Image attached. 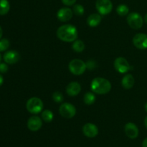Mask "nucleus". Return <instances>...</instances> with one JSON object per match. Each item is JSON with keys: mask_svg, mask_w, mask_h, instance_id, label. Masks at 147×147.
Returning a JSON list of instances; mask_svg holds the SVG:
<instances>
[{"mask_svg": "<svg viewBox=\"0 0 147 147\" xmlns=\"http://www.w3.org/2000/svg\"><path fill=\"white\" fill-rule=\"evenodd\" d=\"M69 70L75 76H81L87 69L86 63L80 59H74L69 63Z\"/></svg>", "mask_w": 147, "mask_h": 147, "instance_id": "20e7f679", "label": "nucleus"}, {"mask_svg": "<svg viewBox=\"0 0 147 147\" xmlns=\"http://www.w3.org/2000/svg\"><path fill=\"white\" fill-rule=\"evenodd\" d=\"M2 34H3V30L1 29V27H0V40H1V37H2Z\"/></svg>", "mask_w": 147, "mask_h": 147, "instance_id": "7c9ffc66", "label": "nucleus"}, {"mask_svg": "<svg viewBox=\"0 0 147 147\" xmlns=\"http://www.w3.org/2000/svg\"><path fill=\"white\" fill-rule=\"evenodd\" d=\"M57 36L61 41L73 42L77 40L78 32L77 28L72 24H63L57 30Z\"/></svg>", "mask_w": 147, "mask_h": 147, "instance_id": "f257e3e1", "label": "nucleus"}, {"mask_svg": "<svg viewBox=\"0 0 147 147\" xmlns=\"http://www.w3.org/2000/svg\"><path fill=\"white\" fill-rule=\"evenodd\" d=\"M73 11L76 16H83L85 12L84 7L81 4H75L73 6Z\"/></svg>", "mask_w": 147, "mask_h": 147, "instance_id": "5701e85b", "label": "nucleus"}, {"mask_svg": "<svg viewBox=\"0 0 147 147\" xmlns=\"http://www.w3.org/2000/svg\"><path fill=\"white\" fill-rule=\"evenodd\" d=\"M96 97L95 94L91 92H88L83 96V102L87 105H92L96 102Z\"/></svg>", "mask_w": 147, "mask_h": 147, "instance_id": "6ab92c4d", "label": "nucleus"}, {"mask_svg": "<svg viewBox=\"0 0 147 147\" xmlns=\"http://www.w3.org/2000/svg\"><path fill=\"white\" fill-rule=\"evenodd\" d=\"M83 133L88 138H94L98 134V129L94 123H87L83 126Z\"/></svg>", "mask_w": 147, "mask_h": 147, "instance_id": "f8f14e48", "label": "nucleus"}, {"mask_svg": "<svg viewBox=\"0 0 147 147\" xmlns=\"http://www.w3.org/2000/svg\"><path fill=\"white\" fill-rule=\"evenodd\" d=\"M101 20V15L95 13V14H92L90 15H89V17L87 19V23L89 27H96L100 24Z\"/></svg>", "mask_w": 147, "mask_h": 147, "instance_id": "dca6fc26", "label": "nucleus"}, {"mask_svg": "<svg viewBox=\"0 0 147 147\" xmlns=\"http://www.w3.org/2000/svg\"><path fill=\"white\" fill-rule=\"evenodd\" d=\"M60 116L65 119H72L76 114V109L73 104L69 103H63L59 109Z\"/></svg>", "mask_w": 147, "mask_h": 147, "instance_id": "423d86ee", "label": "nucleus"}, {"mask_svg": "<svg viewBox=\"0 0 147 147\" xmlns=\"http://www.w3.org/2000/svg\"><path fill=\"white\" fill-rule=\"evenodd\" d=\"M96 8L100 15H106L111 12L113 4L111 0H97L96 2Z\"/></svg>", "mask_w": 147, "mask_h": 147, "instance_id": "0eeeda50", "label": "nucleus"}, {"mask_svg": "<svg viewBox=\"0 0 147 147\" xmlns=\"http://www.w3.org/2000/svg\"><path fill=\"white\" fill-rule=\"evenodd\" d=\"M10 9L9 3L7 0H0V15H5Z\"/></svg>", "mask_w": 147, "mask_h": 147, "instance_id": "aec40b11", "label": "nucleus"}, {"mask_svg": "<svg viewBox=\"0 0 147 147\" xmlns=\"http://www.w3.org/2000/svg\"><path fill=\"white\" fill-rule=\"evenodd\" d=\"M144 22L147 24V13L146 14V15L144 16Z\"/></svg>", "mask_w": 147, "mask_h": 147, "instance_id": "473e14b6", "label": "nucleus"}, {"mask_svg": "<svg viewBox=\"0 0 147 147\" xmlns=\"http://www.w3.org/2000/svg\"><path fill=\"white\" fill-rule=\"evenodd\" d=\"M53 99L55 103H60L63 101V94H62L59 91H55L53 93Z\"/></svg>", "mask_w": 147, "mask_h": 147, "instance_id": "393cba45", "label": "nucleus"}, {"mask_svg": "<svg viewBox=\"0 0 147 147\" xmlns=\"http://www.w3.org/2000/svg\"><path fill=\"white\" fill-rule=\"evenodd\" d=\"M3 58L4 62L8 64H15L20 60V55L15 50H9L4 53Z\"/></svg>", "mask_w": 147, "mask_h": 147, "instance_id": "4468645a", "label": "nucleus"}, {"mask_svg": "<svg viewBox=\"0 0 147 147\" xmlns=\"http://www.w3.org/2000/svg\"><path fill=\"white\" fill-rule=\"evenodd\" d=\"M73 15V10L68 7H63V8L60 9L57 13V19L63 22H65L71 20Z\"/></svg>", "mask_w": 147, "mask_h": 147, "instance_id": "9b49d317", "label": "nucleus"}, {"mask_svg": "<svg viewBox=\"0 0 147 147\" xmlns=\"http://www.w3.org/2000/svg\"><path fill=\"white\" fill-rule=\"evenodd\" d=\"M129 9L126 4H120L116 8V12L121 17H124L129 14Z\"/></svg>", "mask_w": 147, "mask_h": 147, "instance_id": "4be33fe9", "label": "nucleus"}, {"mask_svg": "<svg viewBox=\"0 0 147 147\" xmlns=\"http://www.w3.org/2000/svg\"><path fill=\"white\" fill-rule=\"evenodd\" d=\"M142 147H147V138H146L142 142Z\"/></svg>", "mask_w": 147, "mask_h": 147, "instance_id": "c85d7f7f", "label": "nucleus"}, {"mask_svg": "<svg viewBox=\"0 0 147 147\" xmlns=\"http://www.w3.org/2000/svg\"><path fill=\"white\" fill-rule=\"evenodd\" d=\"M90 88L93 93L97 94H106L111 90V83L103 78H95L90 83Z\"/></svg>", "mask_w": 147, "mask_h": 147, "instance_id": "f03ea898", "label": "nucleus"}, {"mask_svg": "<svg viewBox=\"0 0 147 147\" xmlns=\"http://www.w3.org/2000/svg\"><path fill=\"white\" fill-rule=\"evenodd\" d=\"M1 54H0V62H1Z\"/></svg>", "mask_w": 147, "mask_h": 147, "instance_id": "f704fd0d", "label": "nucleus"}, {"mask_svg": "<svg viewBox=\"0 0 147 147\" xmlns=\"http://www.w3.org/2000/svg\"><path fill=\"white\" fill-rule=\"evenodd\" d=\"M8 71V66L5 63H0V73H6Z\"/></svg>", "mask_w": 147, "mask_h": 147, "instance_id": "bb28decb", "label": "nucleus"}, {"mask_svg": "<svg viewBox=\"0 0 147 147\" xmlns=\"http://www.w3.org/2000/svg\"><path fill=\"white\" fill-rule=\"evenodd\" d=\"M85 43L80 40H76L72 45V48L76 53H82L85 50Z\"/></svg>", "mask_w": 147, "mask_h": 147, "instance_id": "a211bd4d", "label": "nucleus"}, {"mask_svg": "<svg viewBox=\"0 0 147 147\" xmlns=\"http://www.w3.org/2000/svg\"><path fill=\"white\" fill-rule=\"evenodd\" d=\"M133 44L139 50L147 49V34L138 33L133 37Z\"/></svg>", "mask_w": 147, "mask_h": 147, "instance_id": "1a4fd4ad", "label": "nucleus"}, {"mask_svg": "<svg viewBox=\"0 0 147 147\" xmlns=\"http://www.w3.org/2000/svg\"><path fill=\"white\" fill-rule=\"evenodd\" d=\"M113 65H114V68L116 69V71L119 73H122V74L128 73L131 70V66L129 62L124 57H117L114 60Z\"/></svg>", "mask_w": 147, "mask_h": 147, "instance_id": "6e6552de", "label": "nucleus"}, {"mask_svg": "<svg viewBox=\"0 0 147 147\" xmlns=\"http://www.w3.org/2000/svg\"><path fill=\"white\" fill-rule=\"evenodd\" d=\"M42 119L45 122H47V123H50L53 120V118H54V115H53V111H51L50 110H45L44 111H42L41 114Z\"/></svg>", "mask_w": 147, "mask_h": 147, "instance_id": "412c9836", "label": "nucleus"}, {"mask_svg": "<svg viewBox=\"0 0 147 147\" xmlns=\"http://www.w3.org/2000/svg\"><path fill=\"white\" fill-rule=\"evenodd\" d=\"M80 91L81 86L78 82H71L66 87V93L71 97L78 96Z\"/></svg>", "mask_w": 147, "mask_h": 147, "instance_id": "2eb2a0df", "label": "nucleus"}, {"mask_svg": "<svg viewBox=\"0 0 147 147\" xmlns=\"http://www.w3.org/2000/svg\"><path fill=\"white\" fill-rule=\"evenodd\" d=\"M124 131L126 136L131 139H135L139 136V129L135 123L129 122L124 126Z\"/></svg>", "mask_w": 147, "mask_h": 147, "instance_id": "9d476101", "label": "nucleus"}, {"mask_svg": "<svg viewBox=\"0 0 147 147\" xmlns=\"http://www.w3.org/2000/svg\"><path fill=\"white\" fill-rule=\"evenodd\" d=\"M42 126V119L37 116H32L27 121V128L31 131H37L41 129Z\"/></svg>", "mask_w": 147, "mask_h": 147, "instance_id": "ddd939ff", "label": "nucleus"}, {"mask_svg": "<svg viewBox=\"0 0 147 147\" xmlns=\"http://www.w3.org/2000/svg\"><path fill=\"white\" fill-rule=\"evenodd\" d=\"M144 107H145V111H146L147 112V103H146V104H145Z\"/></svg>", "mask_w": 147, "mask_h": 147, "instance_id": "72a5a7b5", "label": "nucleus"}, {"mask_svg": "<svg viewBox=\"0 0 147 147\" xmlns=\"http://www.w3.org/2000/svg\"><path fill=\"white\" fill-rule=\"evenodd\" d=\"M61 1L66 6H72L76 2V0H61Z\"/></svg>", "mask_w": 147, "mask_h": 147, "instance_id": "cd10ccee", "label": "nucleus"}, {"mask_svg": "<svg viewBox=\"0 0 147 147\" xmlns=\"http://www.w3.org/2000/svg\"><path fill=\"white\" fill-rule=\"evenodd\" d=\"M86 67L89 70H93L96 67V62L94 60H89L86 63Z\"/></svg>", "mask_w": 147, "mask_h": 147, "instance_id": "a878e982", "label": "nucleus"}, {"mask_svg": "<svg viewBox=\"0 0 147 147\" xmlns=\"http://www.w3.org/2000/svg\"><path fill=\"white\" fill-rule=\"evenodd\" d=\"M10 45V42L7 39L4 38L0 40V52H3L7 50L9 48Z\"/></svg>", "mask_w": 147, "mask_h": 147, "instance_id": "b1692460", "label": "nucleus"}, {"mask_svg": "<svg viewBox=\"0 0 147 147\" xmlns=\"http://www.w3.org/2000/svg\"><path fill=\"white\" fill-rule=\"evenodd\" d=\"M134 78L131 74H126L123 76V79L121 80V85L123 88L125 89H131L134 85Z\"/></svg>", "mask_w": 147, "mask_h": 147, "instance_id": "f3484780", "label": "nucleus"}, {"mask_svg": "<svg viewBox=\"0 0 147 147\" xmlns=\"http://www.w3.org/2000/svg\"><path fill=\"white\" fill-rule=\"evenodd\" d=\"M3 83H4V79H3L2 76L0 74V86L3 84Z\"/></svg>", "mask_w": 147, "mask_h": 147, "instance_id": "c756f323", "label": "nucleus"}, {"mask_svg": "<svg viewBox=\"0 0 147 147\" xmlns=\"http://www.w3.org/2000/svg\"><path fill=\"white\" fill-rule=\"evenodd\" d=\"M44 104L42 100L37 97H32L29 99L26 103V109L32 114H38L42 111Z\"/></svg>", "mask_w": 147, "mask_h": 147, "instance_id": "7ed1b4c3", "label": "nucleus"}, {"mask_svg": "<svg viewBox=\"0 0 147 147\" xmlns=\"http://www.w3.org/2000/svg\"><path fill=\"white\" fill-rule=\"evenodd\" d=\"M144 124H145V126H146V129H147V116H146V117L145 118V119H144Z\"/></svg>", "mask_w": 147, "mask_h": 147, "instance_id": "2f4dec72", "label": "nucleus"}, {"mask_svg": "<svg viewBox=\"0 0 147 147\" xmlns=\"http://www.w3.org/2000/svg\"><path fill=\"white\" fill-rule=\"evenodd\" d=\"M127 23L131 28L139 30L143 26L144 20L140 14L137 12H131L127 16Z\"/></svg>", "mask_w": 147, "mask_h": 147, "instance_id": "39448f33", "label": "nucleus"}]
</instances>
